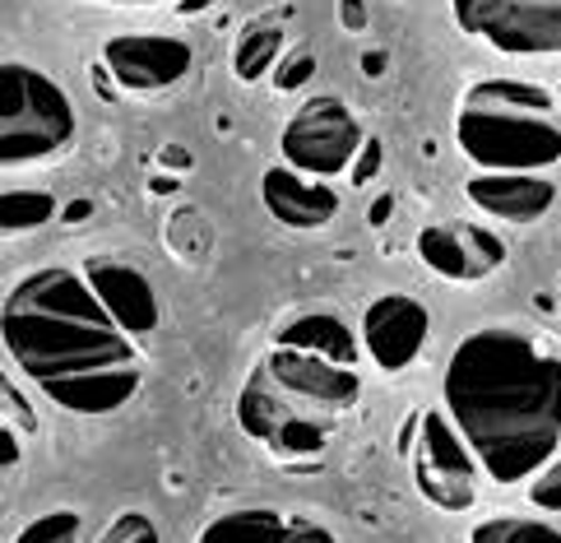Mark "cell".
<instances>
[{
  "label": "cell",
  "instance_id": "28",
  "mask_svg": "<svg viewBox=\"0 0 561 543\" xmlns=\"http://www.w3.org/2000/svg\"><path fill=\"white\" fill-rule=\"evenodd\" d=\"M339 19L353 29V33H363L367 29V10H363V0H339Z\"/></svg>",
  "mask_w": 561,
  "mask_h": 543
},
{
  "label": "cell",
  "instance_id": "8",
  "mask_svg": "<svg viewBox=\"0 0 561 543\" xmlns=\"http://www.w3.org/2000/svg\"><path fill=\"white\" fill-rule=\"evenodd\" d=\"M478 455L465 441V432L455 428V418L446 409H432L423 418V441L413 451V483L436 511L465 516L478 501Z\"/></svg>",
  "mask_w": 561,
  "mask_h": 543
},
{
  "label": "cell",
  "instance_id": "15",
  "mask_svg": "<svg viewBox=\"0 0 561 543\" xmlns=\"http://www.w3.org/2000/svg\"><path fill=\"white\" fill-rule=\"evenodd\" d=\"M260 200H265V210L293 233H316V228L334 224L339 205H344L330 181L307 177V172H297L288 163H278V168H270L265 177H260Z\"/></svg>",
  "mask_w": 561,
  "mask_h": 543
},
{
  "label": "cell",
  "instance_id": "24",
  "mask_svg": "<svg viewBox=\"0 0 561 543\" xmlns=\"http://www.w3.org/2000/svg\"><path fill=\"white\" fill-rule=\"evenodd\" d=\"M93 543H158V530L145 511H122Z\"/></svg>",
  "mask_w": 561,
  "mask_h": 543
},
{
  "label": "cell",
  "instance_id": "32",
  "mask_svg": "<svg viewBox=\"0 0 561 543\" xmlns=\"http://www.w3.org/2000/svg\"><path fill=\"white\" fill-rule=\"evenodd\" d=\"M93 5H168V0H93Z\"/></svg>",
  "mask_w": 561,
  "mask_h": 543
},
{
  "label": "cell",
  "instance_id": "3",
  "mask_svg": "<svg viewBox=\"0 0 561 543\" xmlns=\"http://www.w3.org/2000/svg\"><path fill=\"white\" fill-rule=\"evenodd\" d=\"M75 103L51 75L28 60L0 66V163L28 168L70 149L75 139Z\"/></svg>",
  "mask_w": 561,
  "mask_h": 543
},
{
  "label": "cell",
  "instance_id": "20",
  "mask_svg": "<svg viewBox=\"0 0 561 543\" xmlns=\"http://www.w3.org/2000/svg\"><path fill=\"white\" fill-rule=\"evenodd\" d=\"M56 218V195L51 191H33V186H5L0 195V228L5 237H19V233H33Z\"/></svg>",
  "mask_w": 561,
  "mask_h": 543
},
{
  "label": "cell",
  "instance_id": "6",
  "mask_svg": "<svg viewBox=\"0 0 561 543\" xmlns=\"http://www.w3.org/2000/svg\"><path fill=\"white\" fill-rule=\"evenodd\" d=\"M237 422L251 441L284 460H316L330 446V414L302 405L284 386H274L265 372H255L237 395Z\"/></svg>",
  "mask_w": 561,
  "mask_h": 543
},
{
  "label": "cell",
  "instance_id": "10",
  "mask_svg": "<svg viewBox=\"0 0 561 543\" xmlns=\"http://www.w3.org/2000/svg\"><path fill=\"white\" fill-rule=\"evenodd\" d=\"M260 372H265L274 386H284L288 395L302 399V405L330 414V418L357 409V399H363V376H357V367H344V362L307 353V349L274 344L270 358L260 362Z\"/></svg>",
  "mask_w": 561,
  "mask_h": 543
},
{
  "label": "cell",
  "instance_id": "14",
  "mask_svg": "<svg viewBox=\"0 0 561 543\" xmlns=\"http://www.w3.org/2000/svg\"><path fill=\"white\" fill-rule=\"evenodd\" d=\"M84 279L93 284V293L103 297V307L122 320V326L135 335V339H149L158 330V289L149 284V274H139L135 265L116 256H89L84 260Z\"/></svg>",
  "mask_w": 561,
  "mask_h": 543
},
{
  "label": "cell",
  "instance_id": "18",
  "mask_svg": "<svg viewBox=\"0 0 561 543\" xmlns=\"http://www.w3.org/2000/svg\"><path fill=\"white\" fill-rule=\"evenodd\" d=\"M465 108L478 112H557V98L543 84H529V79H478L465 93Z\"/></svg>",
  "mask_w": 561,
  "mask_h": 543
},
{
  "label": "cell",
  "instance_id": "19",
  "mask_svg": "<svg viewBox=\"0 0 561 543\" xmlns=\"http://www.w3.org/2000/svg\"><path fill=\"white\" fill-rule=\"evenodd\" d=\"M278 60H284V29L278 24H251L242 29L232 47V75L242 79V84H260L265 75L278 70Z\"/></svg>",
  "mask_w": 561,
  "mask_h": 543
},
{
  "label": "cell",
  "instance_id": "25",
  "mask_svg": "<svg viewBox=\"0 0 561 543\" xmlns=\"http://www.w3.org/2000/svg\"><path fill=\"white\" fill-rule=\"evenodd\" d=\"M311 75H316V52L297 47L293 56H284V60H278V70H274V89H284V93H297V89H302Z\"/></svg>",
  "mask_w": 561,
  "mask_h": 543
},
{
  "label": "cell",
  "instance_id": "17",
  "mask_svg": "<svg viewBox=\"0 0 561 543\" xmlns=\"http://www.w3.org/2000/svg\"><path fill=\"white\" fill-rule=\"evenodd\" d=\"M278 344L334 358V362H344V367H357V358H363V335H353L344 320L330 312H307V316L288 320V326L278 330Z\"/></svg>",
  "mask_w": 561,
  "mask_h": 543
},
{
  "label": "cell",
  "instance_id": "23",
  "mask_svg": "<svg viewBox=\"0 0 561 543\" xmlns=\"http://www.w3.org/2000/svg\"><path fill=\"white\" fill-rule=\"evenodd\" d=\"M529 501H534L538 511L561 516V451H557V455L548 460V465L529 478Z\"/></svg>",
  "mask_w": 561,
  "mask_h": 543
},
{
  "label": "cell",
  "instance_id": "4",
  "mask_svg": "<svg viewBox=\"0 0 561 543\" xmlns=\"http://www.w3.org/2000/svg\"><path fill=\"white\" fill-rule=\"evenodd\" d=\"M455 145L478 172H543L561 163V126L543 112L459 108Z\"/></svg>",
  "mask_w": 561,
  "mask_h": 543
},
{
  "label": "cell",
  "instance_id": "21",
  "mask_svg": "<svg viewBox=\"0 0 561 543\" xmlns=\"http://www.w3.org/2000/svg\"><path fill=\"white\" fill-rule=\"evenodd\" d=\"M469 543H561V530L534 516H492L469 530Z\"/></svg>",
  "mask_w": 561,
  "mask_h": 543
},
{
  "label": "cell",
  "instance_id": "27",
  "mask_svg": "<svg viewBox=\"0 0 561 543\" xmlns=\"http://www.w3.org/2000/svg\"><path fill=\"white\" fill-rule=\"evenodd\" d=\"M10 418H19L24 428H33V422H37V418L28 414V405H24V395H19V391L10 386V381H5V422H10Z\"/></svg>",
  "mask_w": 561,
  "mask_h": 543
},
{
  "label": "cell",
  "instance_id": "5",
  "mask_svg": "<svg viewBox=\"0 0 561 543\" xmlns=\"http://www.w3.org/2000/svg\"><path fill=\"white\" fill-rule=\"evenodd\" d=\"M363 145H367L363 121L353 116L344 98H330V93L307 98V103L288 116L284 135H278L284 163L307 177H320V181L348 177Z\"/></svg>",
  "mask_w": 561,
  "mask_h": 543
},
{
  "label": "cell",
  "instance_id": "29",
  "mask_svg": "<svg viewBox=\"0 0 561 543\" xmlns=\"http://www.w3.org/2000/svg\"><path fill=\"white\" fill-rule=\"evenodd\" d=\"M0 446H5V455H0V465H5V474L19 465V437H14V428L5 422V432H0Z\"/></svg>",
  "mask_w": 561,
  "mask_h": 543
},
{
  "label": "cell",
  "instance_id": "1",
  "mask_svg": "<svg viewBox=\"0 0 561 543\" xmlns=\"http://www.w3.org/2000/svg\"><path fill=\"white\" fill-rule=\"evenodd\" d=\"M5 358L56 409L79 418L122 414L145 381V349L93 293L84 270L24 274L0 312Z\"/></svg>",
  "mask_w": 561,
  "mask_h": 543
},
{
  "label": "cell",
  "instance_id": "9",
  "mask_svg": "<svg viewBox=\"0 0 561 543\" xmlns=\"http://www.w3.org/2000/svg\"><path fill=\"white\" fill-rule=\"evenodd\" d=\"M195 66V47L172 33H122L103 43V75L126 93H163Z\"/></svg>",
  "mask_w": 561,
  "mask_h": 543
},
{
  "label": "cell",
  "instance_id": "34",
  "mask_svg": "<svg viewBox=\"0 0 561 543\" xmlns=\"http://www.w3.org/2000/svg\"><path fill=\"white\" fill-rule=\"evenodd\" d=\"M363 66H367V70H371V75H376V70H386V56H376V52H371V56H367V60H363Z\"/></svg>",
  "mask_w": 561,
  "mask_h": 543
},
{
  "label": "cell",
  "instance_id": "11",
  "mask_svg": "<svg viewBox=\"0 0 561 543\" xmlns=\"http://www.w3.org/2000/svg\"><path fill=\"white\" fill-rule=\"evenodd\" d=\"M432 316L417 297L409 293H380L363 312V353L376 362L386 376L409 372L427 349Z\"/></svg>",
  "mask_w": 561,
  "mask_h": 543
},
{
  "label": "cell",
  "instance_id": "13",
  "mask_svg": "<svg viewBox=\"0 0 561 543\" xmlns=\"http://www.w3.org/2000/svg\"><path fill=\"white\" fill-rule=\"evenodd\" d=\"M465 195L478 214L496 224H538L557 205V186L543 172H473Z\"/></svg>",
  "mask_w": 561,
  "mask_h": 543
},
{
  "label": "cell",
  "instance_id": "16",
  "mask_svg": "<svg viewBox=\"0 0 561 543\" xmlns=\"http://www.w3.org/2000/svg\"><path fill=\"white\" fill-rule=\"evenodd\" d=\"M195 543H339V539L325 525H316V520H297L270 507H242L209 520Z\"/></svg>",
  "mask_w": 561,
  "mask_h": 543
},
{
  "label": "cell",
  "instance_id": "7",
  "mask_svg": "<svg viewBox=\"0 0 561 543\" xmlns=\"http://www.w3.org/2000/svg\"><path fill=\"white\" fill-rule=\"evenodd\" d=\"M450 10L501 56H561V0H450Z\"/></svg>",
  "mask_w": 561,
  "mask_h": 543
},
{
  "label": "cell",
  "instance_id": "26",
  "mask_svg": "<svg viewBox=\"0 0 561 543\" xmlns=\"http://www.w3.org/2000/svg\"><path fill=\"white\" fill-rule=\"evenodd\" d=\"M380 163H386V145H380V139H371V135H367V145H363V154H357V163H353L348 181H353V186H367V181L380 172Z\"/></svg>",
  "mask_w": 561,
  "mask_h": 543
},
{
  "label": "cell",
  "instance_id": "31",
  "mask_svg": "<svg viewBox=\"0 0 561 543\" xmlns=\"http://www.w3.org/2000/svg\"><path fill=\"white\" fill-rule=\"evenodd\" d=\"M386 218H390V200H376V205H371V228H380Z\"/></svg>",
  "mask_w": 561,
  "mask_h": 543
},
{
  "label": "cell",
  "instance_id": "12",
  "mask_svg": "<svg viewBox=\"0 0 561 543\" xmlns=\"http://www.w3.org/2000/svg\"><path fill=\"white\" fill-rule=\"evenodd\" d=\"M417 260L450 284H478L506 265V241L483 224H427L417 233Z\"/></svg>",
  "mask_w": 561,
  "mask_h": 543
},
{
  "label": "cell",
  "instance_id": "30",
  "mask_svg": "<svg viewBox=\"0 0 561 543\" xmlns=\"http://www.w3.org/2000/svg\"><path fill=\"white\" fill-rule=\"evenodd\" d=\"M158 158H163L168 168H176V172H182V168H191V154H182V145H168V149L158 154Z\"/></svg>",
  "mask_w": 561,
  "mask_h": 543
},
{
  "label": "cell",
  "instance_id": "22",
  "mask_svg": "<svg viewBox=\"0 0 561 543\" xmlns=\"http://www.w3.org/2000/svg\"><path fill=\"white\" fill-rule=\"evenodd\" d=\"M14 543H79V516L75 511H47V516L28 520V525L14 534Z\"/></svg>",
  "mask_w": 561,
  "mask_h": 543
},
{
  "label": "cell",
  "instance_id": "2",
  "mask_svg": "<svg viewBox=\"0 0 561 543\" xmlns=\"http://www.w3.org/2000/svg\"><path fill=\"white\" fill-rule=\"evenodd\" d=\"M440 395L492 483H525L561 451V358L525 330L465 335Z\"/></svg>",
  "mask_w": 561,
  "mask_h": 543
},
{
  "label": "cell",
  "instance_id": "33",
  "mask_svg": "<svg viewBox=\"0 0 561 543\" xmlns=\"http://www.w3.org/2000/svg\"><path fill=\"white\" fill-rule=\"evenodd\" d=\"M168 191H176V181L172 177H153V195H168Z\"/></svg>",
  "mask_w": 561,
  "mask_h": 543
}]
</instances>
